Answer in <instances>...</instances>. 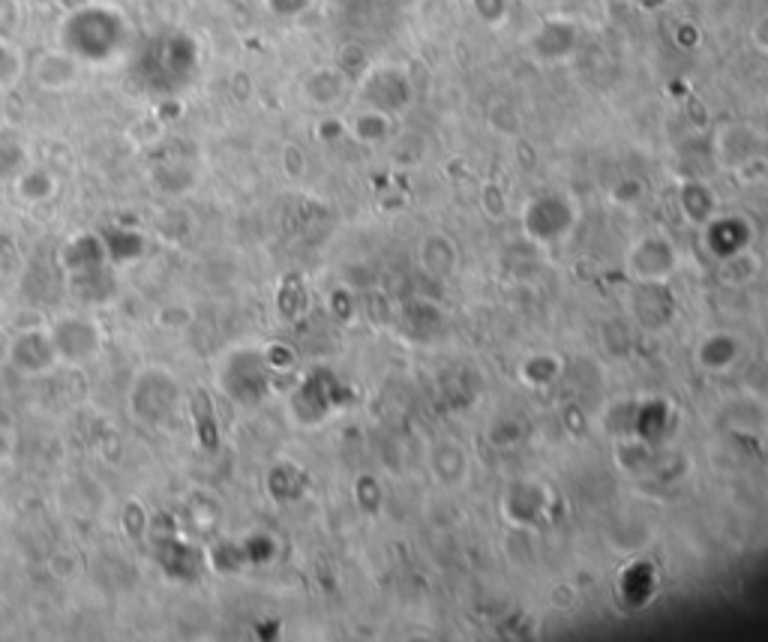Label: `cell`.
Listing matches in <instances>:
<instances>
[{
    "instance_id": "cell-3",
    "label": "cell",
    "mask_w": 768,
    "mask_h": 642,
    "mask_svg": "<svg viewBox=\"0 0 768 642\" xmlns=\"http://www.w3.org/2000/svg\"><path fill=\"white\" fill-rule=\"evenodd\" d=\"M180 384L162 366H144L129 384V411L141 423H168L180 411Z\"/></svg>"
},
{
    "instance_id": "cell-6",
    "label": "cell",
    "mask_w": 768,
    "mask_h": 642,
    "mask_svg": "<svg viewBox=\"0 0 768 642\" xmlns=\"http://www.w3.org/2000/svg\"><path fill=\"white\" fill-rule=\"evenodd\" d=\"M78 66H81V63H78L72 54H66L63 48H57V51H42V54L33 60L30 75H33V81H36L42 90L60 93V90H66V87L75 84Z\"/></svg>"
},
{
    "instance_id": "cell-2",
    "label": "cell",
    "mask_w": 768,
    "mask_h": 642,
    "mask_svg": "<svg viewBox=\"0 0 768 642\" xmlns=\"http://www.w3.org/2000/svg\"><path fill=\"white\" fill-rule=\"evenodd\" d=\"M132 72L141 87L159 96L180 93L198 72V45L189 33L162 30L150 36L132 57Z\"/></svg>"
},
{
    "instance_id": "cell-7",
    "label": "cell",
    "mask_w": 768,
    "mask_h": 642,
    "mask_svg": "<svg viewBox=\"0 0 768 642\" xmlns=\"http://www.w3.org/2000/svg\"><path fill=\"white\" fill-rule=\"evenodd\" d=\"M105 249V258L111 267H123V264H135L138 258H144L147 240L141 231L129 228V225H108L102 231H96Z\"/></svg>"
},
{
    "instance_id": "cell-1",
    "label": "cell",
    "mask_w": 768,
    "mask_h": 642,
    "mask_svg": "<svg viewBox=\"0 0 768 642\" xmlns=\"http://www.w3.org/2000/svg\"><path fill=\"white\" fill-rule=\"evenodd\" d=\"M132 45V27L126 15L108 3L72 6L57 27V48L72 54L78 63L105 66L123 57Z\"/></svg>"
},
{
    "instance_id": "cell-11",
    "label": "cell",
    "mask_w": 768,
    "mask_h": 642,
    "mask_svg": "<svg viewBox=\"0 0 768 642\" xmlns=\"http://www.w3.org/2000/svg\"><path fill=\"white\" fill-rule=\"evenodd\" d=\"M24 24L21 0H0V39H15Z\"/></svg>"
},
{
    "instance_id": "cell-5",
    "label": "cell",
    "mask_w": 768,
    "mask_h": 642,
    "mask_svg": "<svg viewBox=\"0 0 768 642\" xmlns=\"http://www.w3.org/2000/svg\"><path fill=\"white\" fill-rule=\"evenodd\" d=\"M6 360L15 372L21 375H42V372H51L60 360H57V351H54V342H51V333L48 327H27V330H18L6 348Z\"/></svg>"
},
{
    "instance_id": "cell-4",
    "label": "cell",
    "mask_w": 768,
    "mask_h": 642,
    "mask_svg": "<svg viewBox=\"0 0 768 642\" xmlns=\"http://www.w3.org/2000/svg\"><path fill=\"white\" fill-rule=\"evenodd\" d=\"M57 351L60 363H72V366H84L93 357H99L102 351V327L87 318V315H57L51 324H45Z\"/></svg>"
},
{
    "instance_id": "cell-10",
    "label": "cell",
    "mask_w": 768,
    "mask_h": 642,
    "mask_svg": "<svg viewBox=\"0 0 768 642\" xmlns=\"http://www.w3.org/2000/svg\"><path fill=\"white\" fill-rule=\"evenodd\" d=\"M24 78V54L15 39H0V93L12 90Z\"/></svg>"
},
{
    "instance_id": "cell-9",
    "label": "cell",
    "mask_w": 768,
    "mask_h": 642,
    "mask_svg": "<svg viewBox=\"0 0 768 642\" xmlns=\"http://www.w3.org/2000/svg\"><path fill=\"white\" fill-rule=\"evenodd\" d=\"M15 189L21 195V201L27 204H42V201H51V195L57 192V180L48 168H36V165H27L18 177H15Z\"/></svg>"
},
{
    "instance_id": "cell-8",
    "label": "cell",
    "mask_w": 768,
    "mask_h": 642,
    "mask_svg": "<svg viewBox=\"0 0 768 642\" xmlns=\"http://www.w3.org/2000/svg\"><path fill=\"white\" fill-rule=\"evenodd\" d=\"M102 264H108V258H105V249H102V240H99L96 231L93 234L90 231L78 234L63 249V267H66L69 276L72 273H84V270H96Z\"/></svg>"
},
{
    "instance_id": "cell-12",
    "label": "cell",
    "mask_w": 768,
    "mask_h": 642,
    "mask_svg": "<svg viewBox=\"0 0 768 642\" xmlns=\"http://www.w3.org/2000/svg\"><path fill=\"white\" fill-rule=\"evenodd\" d=\"M27 168V156L18 144L12 141H0V177H18Z\"/></svg>"
}]
</instances>
